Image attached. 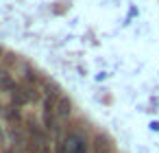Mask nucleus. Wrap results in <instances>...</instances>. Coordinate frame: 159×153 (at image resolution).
I'll return each instance as SVG.
<instances>
[{"instance_id": "obj_1", "label": "nucleus", "mask_w": 159, "mask_h": 153, "mask_svg": "<svg viewBox=\"0 0 159 153\" xmlns=\"http://www.w3.org/2000/svg\"><path fill=\"white\" fill-rule=\"evenodd\" d=\"M59 153H87V138L81 131L68 133L59 144Z\"/></svg>"}, {"instance_id": "obj_2", "label": "nucleus", "mask_w": 159, "mask_h": 153, "mask_svg": "<svg viewBox=\"0 0 159 153\" xmlns=\"http://www.w3.org/2000/svg\"><path fill=\"white\" fill-rule=\"evenodd\" d=\"M94 153H113V144L105 136H96L94 138Z\"/></svg>"}]
</instances>
